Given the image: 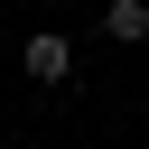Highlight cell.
Instances as JSON below:
<instances>
[{
	"label": "cell",
	"mask_w": 149,
	"mask_h": 149,
	"mask_svg": "<svg viewBox=\"0 0 149 149\" xmlns=\"http://www.w3.org/2000/svg\"><path fill=\"white\" fill-rule=\"evenodd\" d=\"M65 74H74V47H65L56 28H37V37H28V84H65Z\"/></svg>",
	"instance_id": "1"
},
{
	"label": "cell",
	"mask_w": 149,
	"mask_h": 149,
	"mask_svg": "<svg viewBox=\"0 0 149 149\" xmlns=\"http://www.w3.org/2000/svg\"><path fill=\"white\" fill-rule=\"evenodd\" d=\"M102 28H112L121 47H140V37H149V0H102Z\"/></svg>",
	"instance_id": "2"
}]
</instances>
